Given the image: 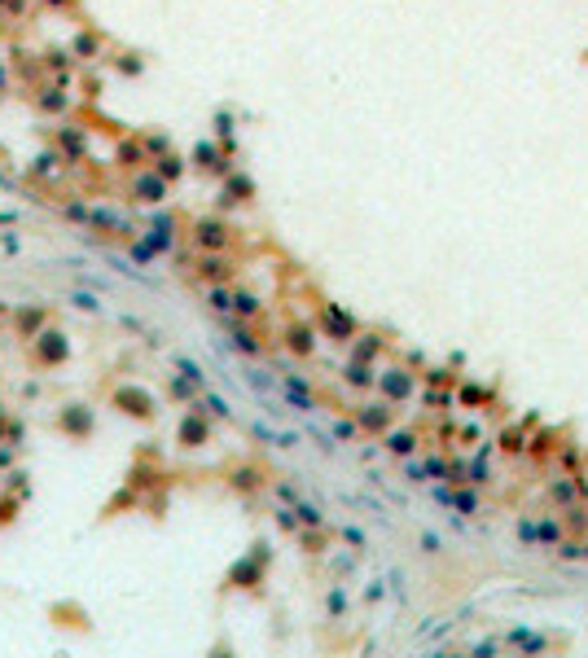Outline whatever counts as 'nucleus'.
<instances>
[{"label": "nucleus", "instance_id": "obj_14", "mask_svg": "<svg viewBox=\"0 0 588 658\" xmlns=\"http://www.w3.org/2000/svg\"><path fill=\"white\" fill-rule=\"evenodd\" d=\"M228 272H233V268H228V259H224L220 251H211V255L202 259V276H206V281H224Z\"/></svg>", "mask_w": 588, "mask_h": 658}, {"label": "nucleus", "instance_id": "obj_30", "mask_svg": "<svg viewBox=\"0 0 588 658\" xmlns=\"http://www.w3.org/2000/svg\"><path fill=\"white\" fill-rule=\"evenodd\" d=\"M36 172H40V176H53V172H57V154H40V158H36Z\"/></svg>", "mask_w": 588, "mask_h": 658}, {"label": "nucleus", "instance_id": "obj_19", "mask_svg": "<svg viewBox=\"0 0 588 658\" xmlns=\"http://www.w3.org/2000/svg\"><path fill=\"white\" fill-rule=\"evenodd\" d=\"M294 518H299V526H321V509L316 505H303V500H294Z\"/></svg>", "mask_w": 588, "mask_h": 658}, {"label": "nucleus", "instance_id": "obj_18", "mask_svg": "<svg viewBox=\"0 0 588 658\" xmlns=\"http://www.w3.org/2000/svg\"><path fill=\"white\" fill-rule=\"evenodd\" d=\"M206 303H211V312H220V316H233V294H228L224 286H216L206 294Z\"/></svg>", "mask_w": 588, "mask_h": 658}, {"label": "nucleus", "instance_id": "obj_32", "mask_svg": "<svg viewBox=\"0 0 588 658\" xmlns=\"http://www.w3.org/2000/svg\"><path fill=\"white\" fill-rule=\"evenodd\" d=\"M356 430H360L356 421H334V439H356Z\"/></svg>", "mask_w": 588, "mask_h": 658}, {"label": "nucleus", "instance_id": "obj_41", "mask_svg": "<svg viewBox=\"0 0 588 658\" xmlns=\"http://www.w3.org/2000/svg\"><path fill=\"white\" fill-rule=\"evenodd\" d=\"M558 553L562 557H580V545H562V540H558Z\"/></svg>", "mask_w": 588, "mask_h": 658}, {"label": "nucleus", "instance_id": "obj_39", "mask_svg": "<svg viewBox=\"0 0 588 658\" xmlns=\"http://www.w3.org/2000/svg\"><path fill=\"white\" fill-rule=\"evenodd\" d=\"M145 150H150V154H162V150H167V141H162V136H150V141H145Z\"/></svg>", "mask_w": 588, "mask_h": 658}, {"label": "nucleus", "instance_id": "obj_25", "mask_svg": "<svg viewBox=\"0 0 588 658\" xmlns=\"http://www.w3.org/2000/svg\"><path fill=\"white\" fill-rule=\"evenodd\" d=\"M119 400L132 404L127 413H150V395H145V391H141V395H136V391H119Z\"/></svg>", "mask_w": 588, "mask_h": 658}, {"label": "nucleus", "instance_id": "obj_5", "mask_svg": "<svg viewBox=\"0 0 588 658\" xmlns=\"http://www.w3.org/2000/svg\"><path fill=\"white\" fill-rule=\"evenodd\" d=\"M281 391H286V400L299 408V413H312V408H316V395L307 391L303 377H281Z\"/></svg>", "mask_w": 588, "mask_h": 658}, {"label": "nucleus", "instance_id": "obj_33", "mask_svg": "<svg viewBox=\"0 0 588 658\" xmlns=\"http://www.w3.org/2000/svg\"><path fill=\"white\" fill-rule=\"evenodd\" d=\"M71 303H75L79 312H97V299H92V294H71Z\"/></svg>", "mask_w": 588, "mask_h": 658}, {"label": "nucleus", "instance_id": "obj_2", "mask_svg": "<svg viewBox=\"0 0 588 658\" xmlns=\"http://www.w3.org/2000/svg\"><path fill=\"white\" fill-rule=\"evenodd\" d=\"M321 325H325V334H330L334 342H347L356 334V321H351V312H342L338 303H330L321 312Z\"/></svg>", "mask_w": 588, "mask_h": 658}, {"label": "nucleus", "instance_id": "obj_3", "mask_svg": "<svg viewBox=\"0 0 588 658\" xmlns=\"http://www.w3.org/2000/svg\"><path fill=\"white\" fill-rule=\"evenodd\" d=\"M193 241H198L202 251H224V246H228V224L224 220H198Z\"/></svg>", "mask_w": 588, "mask_h": 658}, {"label": "nucleus", "instance_id": "obj_23", "mask_svg": "<svg viewBox=\"0 0 588 658\" xmlns=\"http://www.w3.org/2000/svg\"><path fill=\"white\" fill-rule=\"evenodd\" d=\"M448 505H456L461 514H479V496H475V491H452Z\"/></svg>", "mask_w": 588, "mask_h": 658}, {"label": "nucleus", "instance_id": "obj_28", "mask_svg": "<svg viewBox=\"0 0 588 658\" xmlns=\"http://www.w3.org/2000/svg\"><path fill=\"white\" fill-rule=\"evenodd\" d=\"M378 347H382V342L373 338V334H365V342H356V360H373V356H378Z\"/></svg>", "mask_w": 588, "mask_h": 658}, {"label": "nucleus", "instance_id": "obj_6", "mask_svg": "<svg viewBox=\"0 0 588 658\" xmlns=\"http://www.w3.org/2000/svg\"><path fill=\"white\" fill-rule=\"evenodd\" d=\"M132 193H136V202H162V193H167V180H162L158 172H145V176H136Z\"/></svg>", "mask_w": 588, "mask_h": 658}, {"label": "nucleus", "instance_id": "obj_20", "mask_svg": "<svg viewBox=\"0 0 588 658\" xmlns=\"http://www.w3.org/2000/svg\"><path fill=\"white\" fill-rule=\"evenodd\" d=\"M193 158H198V167H206V172H211V167H216V172H228V167H224V158L211 150V145H198V150H193Z\"/></svg>", "mask_w": 588, "mask_h": 658}, {"label": "nucleus", "instance_id": "obj_29", "mask_svg": "<svg viewBox=\"0 0 588 658\" xmlns=\"http://www.w3.org/2000/svg\"><path fill=\"white\" fill-rule=\"evenodd\" d=\"M202 408H206L211 417H228V404L220 400V395H202Z\"/></svg>", "mask_w": 588, "mask_h": 658}, {"label": "nucleus", "instance_id": "obj_9", "mask_svg": "<svg viewBox=\"0 0 588 658\" xmlns=\"http://www.w3.org/2000/svg\"><path fill=\"white\" fill-rule=\"evenodd\" d=\"M145 246L158 255V251H167L172 246V216H158L154 220V228H150V237H145Z\"/></svg>", "mask_w": 588, "mask_h": 658}, {"label": "nucleus", "instance_id": "obj_40", "mask_svg": "<svg viewBox=\"0 0 588 658\" xmlns=\"http://www.w3.org/2000/svg\"><path fill=\"white\" fill-rule=\"evenodd\" d=\"M421 549H426V553H439V536L426 531V536H421Z\"/></svg>", "mask_w": 588, "mask_h": 658}, {"label": "nucleus", "instance_id": "obj_35", "mask_svg": "<svg viewBox=\"0 0 588 658\" xmlns=\"http://www.w3.org/2000/svg\"><path fill=\"white\" fill-rule=\"evenodd\" d=\"M233 483H237V487H255V483H259V474H255V470H237V479H233Z\"/></svg>", "mask_w": 588, "mask_h": 658}, {"label": "nucleus", "instance_id": "obj_21", "mask_svg": "<svg viewBox=\"0 0 588 658\" xmlns=\"http://www.w3.org/2000/svg\"><path fill=\"white\" fill-rule=\"evenodd\" d=\"M97 48H102V44H97V36H88V31L71 40V53H75V57H97Z\"/></svg>", "mask_w": 588, "mask_h": 658}, {"label": "nucleus", "instance_id": "obj_7", "mask_svg": "<svg viewBox=\"0 0 588 658\" xmlns=\"http://www.w3.org/2000/svg\"><path fill=\"white\" fill-rule=\"evenodd\" d=\"M391 400L386 404H369V408H360V413H356V426H360V430H386L391 426Z\"/></svg>", "mask_w": 588, "mask_h": 658}, {"label": "nucleus", "instance_id": "obj_4", "mask_svg": "<svg viewBox=\"0 0 588 658\" xmlns=\"http://www.w3.org/2000/svg\"><path fill=\"white\" fill-rule=\"evenodd\" d=\"M373 382L382 386L386 400H408V395H413V373L408 369H386L382 377H373Z\"/></svg>", "mask_w": 588, "mask_h": 658}, {"label": "nucleus", "instance_id": "obj_44", "mask_svg": "<svg viewBox=\"0 0 588 658\" xmlns=\"http://www.w3.org/2000/svg\"><path fill=\"white\" fill-rule=\"evenodd\" d=\"M580 557H588V545H580Z\"/></svg>", "mask_w": 588, "mask_h": 658}, {"label": "nucleus", "instance_id": "obj_8", "mask_svg": "<svg viewBox=\"0 0 588 658\" xmlns=\"http://www.w3.org/2000/svg\"><path fill=\"white\" fill-rule=\"evenodd\" d=\"M36 356L44 360V365H57V360L66 356V342H62V334H44V338H36Z\"/></svg>", "mask_w": 588, "mask_h": 658}, {"label": "nucleus", "instance_id": "obj_22", "mask_svg": "<svg viewBox=\"0 0 588 658\" xmlns=\"http://www.w3.org/2000/svg\"><path fill=\"white\" fill-rule=\"evenodd\" d=\"M316 342H312V329H290V351H299V356H307Z\"/></svg>", "mask_w": 588, "mask_h": 658}, {"label": "nucleus", "instance_id": "obj_27", "mask_svg": "<svg viewBox=\"0 0 588 658\" xmlns=\"http://www.w3.org/2000/svg\"><path fill=\"white\" fill-rule=\"evenodd\" d=\"M233 312H237V316H255L259 299H255V294H233Z\"/></svg>", "mask_w": 588, "mask_h": 658}, {"label": "nucleus", "instance_id": "obj_38", "mask_svg": "<svg viewBox=\"0 0 588 658\" xmlns=\"http://www.w3.org/2000/svg\"><path fill=\"white\" fill-rule=\"evenodd\" d=\"M18 325H22V329H36V325H40V312H22Z\"/></svg>", "mask_w": 588, "mask_h": 658}, {"label": "nucleus", "instance_id": "obj_46", "mask_svg": "<svg viewBox=\"0 0 588 658\" xmlns=\"http://www.w3.org/2000/svg\"><path fill=\"white\" fill-rule=\"evenodd\" d=\"M0 307H5V299H0Z\"/></svg>", "mask_w": 588, "mask_h": 658}, {"label": "nucleus", "instance_id": "obj_16", "mask_svg": "<svg viewBox=\"0 0 588 658\" xmlns=\"http://www.w3.org/2000/svg\"><path fill=\"white\" fill-rule=\"evenodd\" d=\"M206 435H211V426H206L202 417H185V421H181V439H185V443H206Z\"/></svg>", "mask_w": 588, "mask_h": 658}, {"label": "nucleus", "instance_id": "obj_36", "mask_svg": "<svg viewBox=\"0 0 588 658\" xmlns=\"http://www.w3.org/2000/svg\"><path fill=\"white\" fill-rule=\"evenodd\" d=\"M276 522H281L286 531H294V526H299V518H294V509H281V514H276Z\"/></svg>", "mask_w": 588, "mask_h": 658}, {"label": "nucleus", "instance_id": "obj_34", "mask_svg": "<svg viewBox=\"0 0 588 658\" xmlns=\"http://www.w3.org/2000/svg\"><path fill=\"white\" fill-rule=\"evenodd\" d=\"M66 220H88V206L84 202H66Z\"/></svg>", "mask_w": 588, "mask_h": 658}, {"label": "nucleus", "instance_id": "obj_43", "mask_svg": "<svg viewBox=\"0 0 588 658\" xmlns=\"http://www.w3.org/2000/svg\"><path fill=\"white\" fill-rule=\"evenodd\" d=\"M44 5H53V9H66V5H71V0H44Z\"/></svg>", "mask_w": 588, "mask_h": 658}, {"label": "nucleus", "instance_id": "obj_12", "mask_svg": "<svg viewBox=\"0 0 588 658\" xmlns=\"http://www.w3.org/2000/svg\"><path fill=\"white\" fill-rule=\"evenodd\" d=\"M342 377H347V386H373V377H378V373H373L369 360H351V365L342 369Z\"/></svg>", "mask_w": 588, "mask_h": 658}, {"label": "nucleus", "instance_id": "obj_37", "mask_svg": "<svg viewBox=\"0 0 588 658\" xmlns=\"http://www.w3.org/2000/svg\"><path fill=\"white\" fill-rule=\"evenodd\" d=\"M193 386H198L193 377H189V382H185V377H176V382H172V391H176V395H193Z\"/></svg>", "mask_w": 588, "mask_h": 658}, {"label": "nucleus", "instance_id": "obj_45", "mask_svg": "<svg viewBox=\"0 0 588 658\" xmlns=\"http://www.w3.org/2000/svg\"><path fill=\"white\" fill-rule=\"evenodd\" d=\"M5 5H9V0H0V9H5Z\"/></svg>", "mask_w": 588, "mask_h": 658}, {"label": "nucleus", "instance_id": "obj_26", "mask_svg": "<svg viewBox=\"0 0 588 658\" xmlns=\"http://www.w3.org/2000/svg\"><path fill=\"white\" fill-rule=\"evenodd\" d=\"M62 150H66V154H84V132L66 127V132H62Z\"/></svg>", "mask_w": 588, "mask_h": 658}, {"label": "nucleus", "instance_id": "obj_13", "mask_svg": "<svg viewBox=\"0 0 588 658\" xmlns=\"http://www.w3.org/2000/svg\"><path fill=\"white\" fill-rule=\"evenodd\" d=\"M36 106H40L44 114H62V110L71 106V97H66V92H57V88H44V92L36 97Z\"/></svg>", "mask_w": 588, "mask_h": 658}, {"label": "nucleus", "instance_id": "obj_31", "mask_svg": "<svg viewBox=\"0 0 588 658\" xmlns=\"http://www.w3.org/2000/svg\"><path fill=\"white\" fill-rule=\"evenodd\" d=\"M325 606H330L334 615H342V610H347V597H342V588H334L330 597H325Z\"/></svg>", "mask_w": 588, "mask_h": 658}, {"label": "nucleus", "instance_id": "obj_10", "mask_svg": "<svg viewBox=\"0 0 588 658\" xmlns=\"http://www.w3.org/2000/svg\"><path fill=\"white\" fill-rule=\"evenodd\" d=\"M413 448H417V435H413V430H391V426H386V452L413 456Z\"/></svg>", "mask_w": 588, "mask_h": 658}, {"label": "nucleus", "instance_id": "obj_24", "mask_svg": "<svg viewBox=\"0 0 588 658\" xmlns=\"http://www.w3.org/2000/svg\"><path fill=\"white\" fill-rule=\"evenodd\" d=\"M181 172H185V162L176 158V154H162V158H158V176H162V180H176Z\"/></svg>", "mask_w": 588, "mask_h": 658}, {"label": "nucleus", "instance_id": "obj_1", "mask_svg": "<svg viewBox=\"0 0 588 658\" xmlns=\"http://www.w3.org/2000/svg\"><path fill=\"white\" fill-rule=\"evenodd\" d=\"M518 536L527 540V545H558L562 540V522H553V518H540V522H531V518H522L518 522Z\"/></svg>", "mask_w": 588, "mask_h": 658}, {"label": "nucleus", "instance_id": "obj_11", "mask_svg": "<svg viewBox=\"0 0 588 658\" xmlns=\"http://www.w3.org/2000/svg\"><path fill=\"white\" fill-rule=\"evenodd\" d=\"M251 189H255V185H251L246 176H228V185H224V193H220V202H224V206H233V202H246V197H251Z\"/></svg>", "mask_w": 588, "mask_h": 658}, {"label": "nucleus", "instance_id": "obj_17", "mask_svg": "<svg viewBox=\"0 0 588 658\" xmlns=\"http://www.w3.org/2000/svg\"><path fill=\"white\" fill-rule=\"evenodd\" d=\"M233 347H237L241 356H259V338L251 334L246 325H233Z\"/></svg>", "mask_w": 588, "mask_h": 658}, {"label": "nucleus", "instance_id": "obj_15", "mask_svg": "<svg viewBox=\"0 0 588 658\" xmlns=\"http://www.w3.org/2000/svg\"><path fill=\"white\" fill-rule=\"evenodd\" d=\"M505 640H510V645H522V650H531V654H540V650L549 645L545 636H536V632H527V628H514V632L505 636Z\"/></svg>", "mask_w": 588, "mask_h": 658}, {"label": "nucleus", "instance_id": "obj_42", "mask_svg": "<svg viewBox=\"0 0 588 658\" xmlns=\"http://www.w3.org/2000/svg\"><path fill=\"white\" fill-rule=\"evenodd\" d=\"M5 84H9V71H5V66H0V92H5Z\"/></svg>", "mask_w": 588, "mask_h": 658}]
</instances>
